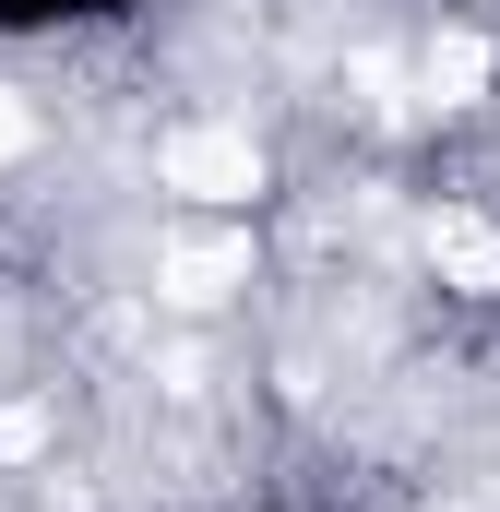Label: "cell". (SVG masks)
I'll return each instance as SVG.
<instances>
[{
    "instance_id": "cell-1",
    "label": "cell",
    "mask_w": 500,
    "mask_h": 512,
    "mask_svg": "<svg viewBox=\"0 0 500 512\" xmlns=\"http://www.w3.org/2000/svg\"><path fill=\"white\" fill-rule=\"evenodd\" d=\"M143 167H155V191H167L179 215H250V203L274 191V155H262L250 120H167Z\"/></svg>"
},
{
    "instance_id": "cell-3",
    "label": "cell",
    "mask_w": 500,
    "mask_h": 512,
    "mask_svg": "<svg viewBox=\"0 0 500 512\" xmlns=\"http://www.w3.org/2000/svg\"><path fill=\"white\" fill-rule=\"evenodd\" d=\"M250 286V239L215 227V239H167L155 251V310H227Z\"/></svg>"
},
{
    "instance_id": "cell-2",
    "label": "cell",
    "mask_w": 500,
    "mask_h": 512,
    "mask_svg": "<svg viewBox=\"0 0 500 512\" xmlns=\"http://www.w3.org/2000/svg\"><path fill=\"white\" fill-rule=\"evenodd\" d=\"M417 262H429V286L441 298H465V310H500V215L489 203H429L417 215Z\"/></svg>"
},
{
    "instance_id": "cell-4",
    "label": "cell",
    "mask_w": 500,
    "mask_h": 512,
    "mask_svg": "<svg viewBox=\"0 0 500 512\" xmlns=\"http://www.w3.org/2000/svg\"><path fill=\"white\" fill-rule=\"evenodd\" d=\"M36 143H48V120H36V96H24V84L0 72V179H12V167H24Z\"/></svg>"
}]
</instances>
